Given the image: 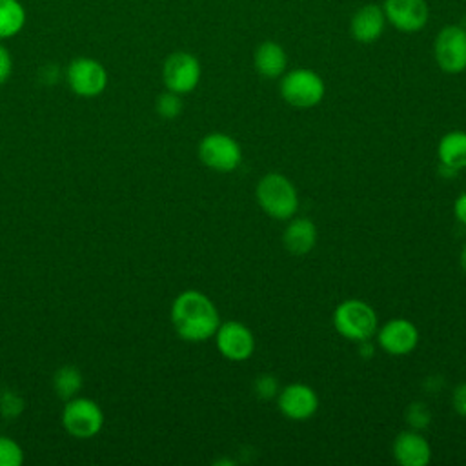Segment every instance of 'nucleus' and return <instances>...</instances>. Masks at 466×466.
Wrapping results in <instances>:
<instances>
[{
	"label": "nucleus",
	"instance_id": "f257e3e1",
	"mask_svg": "<svg viewBox=\"0 0 466 466\" xmlns=\"http://www.w3.org/2000/svg\"><path fill=\"white\" fill-rule=\"evenodd\" d=\"M169 317L177 335L187 342H202L215 337L220 324L217 306L198 289L178 293L171 304Z\"/></svg>",
	"mask_w": 466,
	"mask_h": 466
},
{
	"label": "nucleus",
	"instance_id": "f03ea898",
	"mask_svg": "<svg viewBox=\"0 0 466 466\" xmlns=\"http://www.w3.org/2000/svg\"><path fill=\"white\" fill-rule=\"evenodd\" d=\"M257 200L266 215L275 220H289L299 209V195L293 182L280 173H266L257 184Z\"/></svg>",
	"mask_w": 466,
	"mask_h": 466
},
{
	"label": "nucleus",
	"instance_id": "7ed1b4c3",
	"mask_svg": "<svg viewBox=\"0 0 466 466\" xmlns=\"http://www.w3.org/2000/svg\"><path fill=\"white\" fill-rule=\"evenodd\" d=\"M333 326L344 339L366 342L377 331V313L368 302L348 299L335 308Z\"/></svg>",
	"mask_w": 466,
	"mask_h": 466
},
{
	"label": "nucleus",
	"instance_id": "20e7f679",
	"mask_svg": "<svg viewBox=\"0 0 466 466\" xmlns=\"http://www.w3.org/2000/svg\"><path fill=\"white\" fill-rule=\"evenodd\" d=\"M279 89L284 102L299 109H308L320 104L326 95V84L322 76L308 67L286 71L280 76Z\"/></svg>",
	"mask_w": 466,
	"mask_h": 466
},
{
	"label": "nucleus",
	"instance_id": "39448f33",
	"mask_svg": "<svg viewBox=\"0 0 466 466\" xmlns=\"http://www.w3.org/2000/svg\"><path fill=\"white\" fill-rule=\"evenodd\" d=\"M62 426L75 439H91L104 426V411L93 399L73 397L62 410Z\"/></svg>",
	"mask_w": 466,
	"mask_h": 466
},
{
	"label": "nucleus",
	"instance_id": "423d86ee",
	"mask_svg": "<svg viewBox=\"0 0 466 466\" xmlns=\"http://www.w3.org/2000/svg\"><path fill=\"white\" fill-rule=\"evenodd\" d=\"M433 55L441 71L448 75L466 71V29L459 24L444 25L433 40Z\"/></svg>",
	"mask_w": 466,
	"mask_h": 466
},
{
	"label": "nucleus",
	"instance_id": "0eeeda50",
	"mask_svg": "<svg viewBox=\"0 0 466 466\" xmlns=\"http://www.w3.org/2000/svg\"><path fill=\"white\" fill-rule=\"evenodd\" d=\"M200 75V62L189 51H173L162 64V82L166 89L178 95L191 93L198 86Z\"/></svg>",
	"mask_w": 466,
	"mask_h": 466
},
{
	"label": "nucleus",
	"instance_id": "6e6552de",
	"mask_svg": "<svg viewBox=\"0 0 466 466\" xmlns=\"http://www.w3.org/2000/svg\"><path fill=\"white\" fill-rule=\"evenodd\" d=\"M66 82L75 95L93 98L104 93L107 86V71L91 56H76L66 67Z\"/></svg>",
	"mask_w": 466,
	"mask_h": 466
},
{
	"label": "nucleus",
	"instance_id": "1a4fd4ad",
	"mask_svg": "<svg viewBox=\"0 0 466 466\" xmlns=\"http://www.w3.org/2000/svg\"><path fill=\"white\" fill-rule=\"evenodd\" d=\"M198 158L209 169L229 173L242 162V149L238 142L226 133H209L198 144Z\"/></svg>",
	"mask_w": 466,
	"mask_h": 466
},
{
	"label": "nucleus",
	"instance_id": "9d476101",
	"mask_svg": "<svg viewBox=\"0 0 466 466\" xmlns=\"http://www.w3.org/2000/svg\"><path fill=\"white\" fill-rule=\"evenodd\" d=\"M217 350L233 362L248 360L255 351V337L248 326L238 320L220 322L215 331Z\"/></svg>",
	"mask_w": 466,
	"mask_h": 466
},
{
	"label": "nucleus",
	"instance_id": "9b49d317",
	"mask_svg": "<svg viewBox=\"0 0 466 466\" xmlns=\"http://www.w3.org/2000/svg\"><path fill=\"white\" fill-rule=\"evenodd\" d=\"M382 9L386 22L400 33H419L430 20L426 0H384Z\"/></svg>",
	"mask_w": 466,
	"mask_h": 466
},
{
	"label": "nucleus",
	"instance_id": "f8f14e48",
	"mask_svg": "<svg viewBox=\"0 0 466 466\" xmlns=\"http://www.w3.org/2000/svg\"><path fill=\"white\" fill-rule=\"evenodd\" d=\"M277 406L284 417L291 420H306L315 415L319 408V397L311 386L291 382L279 391Z\"/></svg>",
	"mask_w": 466,
	"mask_h": 466
},
{
	"label": "nucleus",
	"instance_id": "ddd939ff",
	"mask_svg": "<svg viewBox=\"0 0 466 466\" xmlns=\"http://www.w3.org/2000/svg\"><path fill=\"white\" fill-rule=\"evenodd\" d=\"M377 340L390 355H408L417 348L419 329L408 319H391L379 329Z\"/></svg>",
	"mask_w": 466,
	"mask_h": 466
},
{
	"label": "nucleus",
	"instance_id": "4468645a",
	"mask_svg": "<svg viewBox=\"0 0 466 466\" xmlns=\"http://www.w3.org/2000/svg\"><path fill=\"white\" fill-rule=\"evenodd\" d=\"M386 24L382 5L364 4L350 18V35L360 44H373L382 36Z\"/></svg>",
	"mask_w": 466,
	"mask_h": 466
},
{
	"label": "nucleus",
	"instance_id": "2eb2a0df",
	"mask_svg": "<svg viewBox=\"0 0 466 466\" xmlns=\"http://www.w3.org/2000/svg\"><path fill=\"white\" fill-rule=\"evenodd\" d=\"M393 457L402 466H426L431 459V446L415 430L400 431L393 441Z\"/></svg>",
	"mask_w": 466,
	"mask_h": 466
},
{
	"label": "nucleus",
	"instance_id": "dca6fc26",
	"mask_svg": "<svg viewBox=\"0 0 466 466\" xmlns=\"http://www.w3.org/2000/svg\"><path fill=\"white\" fill-rule=\"evenodd\" d=\"M253 64L260 76L280 78L288 67V55L279 42L264 40L255 49Z\"/></svg>",
	"mask_w": 466,
	"mask_h": 466
},
{
	"label": "nucleus",
	"instance_id": "f3484780",
	"mask_svg": "<svg viewBox=\"0 0 466 466\" xmlns=\"http://www.w3.org/2000/svg\"><path fill=\"white\" fill-rule=\"evenodd\" d=\"M282 242L289 253L306 255L315 248L317 226L306 217H299V218L291 217L289 224L284 229Z\"/></svg>",
	"mask_w": 466,
	"mask_h": 466
},
{
	"label": "nucleus",
	"instance_id": "a211bd4d",
	"mask_svg": "<svg viewBox=\"0 0 466 466\" xmlns=\"http://www.w3.org/2000/svg\"><path fill=\"white\" fill-rule=\"evenodd\" d=\"M437 157L444 171L455 173L466 167V131L453 129L446 133L437 146Z\"/></svg>",
	"mask_w": 466,
	"mask_h": 466
},
{
	"label": "nucleus",
	"instance_id": "6ab92c4d",
	"mask_svg": "<svg viewBox=\"0 0 466 466\" xmlns=\"http://www.w3.org/2000/svg\"><path fill=\"white\" fill-rule=\"evenodd\" d=\"M27 20L20 0H0V42L16 36Z\"/></svg>",
	"mask_w": 466,
	"mask_h": 466
},
{
	"label": "nucleus",
	"instance_id": "aec40b11",
	"mask_svg": "<svg viewBox=\"0 0 466 466\" xmlns=\"http://www.w3.org/2000/svg\"><path fill=\"white\" fill-rule=\"evenodd\" d=\"M82 386H84L82 373L73 364L60 366L53 375V390H55L56 397H60L64 400L76 397L78 391L82 390Z\"/></svg>",
	"mask_w": 466,
	"mask_h": 466
},
{
	"label": "nucleus",
	"instance_id": "412c9836",
	"mask_svg": "<svg viewBox=\"0 0 466 466\" xmlns=\"http://www.w3.org/2000/svg\"><path fill=\"white\" fill-rule=\"evenodd\" d=\"M182 95L173 93L169 89H166L164 93H160L155 100V111L158 116L166 118V120H173L182 113Z\"/></svg>",
	"mask_w": 466,
	"mask_h": 466
},
{
	"label": "nucleus",
	"instance_id": "4be33fe9",
	"mask_svg": "<svg viewBox=\"0 0 466 466\" xmlns=\"http://www.w3.org/2000/svg\"><path fill=\"white\" fill-rule=\"evenodd\" d=\"M24 462V450L22 446L7 437L0 435V466H22Z\"/></svg>",
	"mask_w": 466,
	"mask_h": 466
},
{
	"label": "nucleus",
	"instance_id": "5701e85b",
	"mask_svg": "<svg viewBox=\"0 0 466 466\" xmlns=\"http://www.w3.org/2000/svg\"><path fill=\"white\" fill-rule=\"evenodd\" d=\"M13 75V56L9 49L0 42V86L5 84Z\"/></svg>",
	"mask_w": 466,
	"mask_h": 466
},
{
	"label": "nucleus",
	"instance_id": "b1692460",
	"mask_svg": "<svg viewBox=\"0 0 466 466\" xmlns=\"http://www.w3.org/2000/svg\"><path fill=\"white\" fill-rule=\"evenodd\" d=\"M255 390L260 397L268 399V397H273L277 393V380L271 377V375H262L257 379L255 382Z\"/></svg>",
	"mask_w": 466,
	"mask_h": 466
},
{
	"label": "nucleus",
	"instance_id": "393cba45",
	"mask_svg": "<svg viewBox=\"0 0 466 466\" xmlns=\"http://www.w3.org/2000/svg\"><path fill=\"white\" fill-rule=\"evenodd\" d=\"M451 402H453V410L466 417V382L459 384L455 390H453V397H451Z\"/></svg>",
	"mask_w": 466,
	"mask_h": 466
},
{
	"label": "nucleus",
	"instance_id": "a878e982",
	"mask_svg": "<svg viewBox=\"0 0 466 466\" xmlns=\"http://www.w3.org/2000/svg\"><path fill=\"white\" fill-rule=\"evenodd\" d=\"M453 215L455 218L466 226V191L461 193L453 202Z\"/></svg>",
	"mask_w": 466,
	"mask_h": 466
},
{
	"label": "nucleus",
	"instance_id": "bb28decb",
	"mask_svg": "<svg viewBox=\"0 0 466 466\" xmlns=\"http://www.w3.org/2000/svg\"><path fill=\"white\" fill-rule=\"evenodd\" d=\"M461 266H462V269L466 273V244L462 246V251H461Z\"/></svg>",
	"mask_w": 466,
	"mask_h": 466
}]
</instances>
